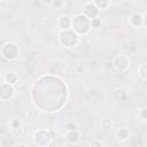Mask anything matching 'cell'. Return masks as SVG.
Here are the masks:
<instances>
[{
    "label": "cell",
    "mask_w": 147,
    "mask_h": 147,
    "mask_svg": "<svg viewBox=\"0 0 147 147\" xmlns=\"http://www.w3.org/2000/svg\"><path fill=\"white\" fill-rule=\"evenodd\" d=\"M71 25L74 28V30L77 32V33H86L90 29V23H88V20L86 18V16L79 14V15H76L72 17V21H71Z\"/></svg>",
    "instance_id": "obj_1"
},
{
    "label": "cell",
    "mask_w": 147,
    "mask_h": 147,
    "mask_svg": "<svg viewBox=\"0 0 147 147\" xmlns=\"http://www.w3.org/2000/svg\"><path fill=\"white\" fill-rule=\"evenodd\" d=\"M60 40L62 45L67 47H71L77 42V34L72 31H63L60 34Z\"/></svg>",
    "instance_id": "obj_2"
},
{
    "label": "cell",
    "mask_w": 147,
    "mask_h": 147,
    "mask_svg": "<svg viewBox=\"0 0 147 147\" xmlns=\"http://www.w3.org/2000/svg\"><path fill=\"white\" fill-rule=\"evenodd\" d=\"M17 53H18L17 46H16L15 44H11V42L6 44V45L3 46V48H2V54H3V56H5L6 59H8V60L15 59L16 55H17Z\"/></svg>",
    "instance_id": "obj_3"
},
{
    "label": "cell",
    "mask_w": 147,
    "mask_h": 147,
    "mask_svg": "<svg viewBox=\"0 0 147 147\" xmlns=\"http://www.w3.org/2000/svg\"><path fill=\"white\" fill-rule=\"evenodd\" d=\"M51 140V136L46 131H38L34 134V141L39 146H46Z\"/></svg>",
    "instance_id": "obj_4"
},
{
    "label": "cell",
    "mask_w": 147,
    "mask_h": 147,
    "mask_svg": "<svg viewBox=\"0 0 147 147\" xmlns=\"http://www.w3.org/2000/svg\"><path fill=\"white\" fill-rule=\"evenodd\" d=\"M13 93H14V90L9 84H3L0 86V98L1 99L8 100L9 98H11Z\"/></svg>",
    "instance_id": "obj_5"
},
{
    "label": "cell",
    "mask_w": 147,
    "mask_h": 147,
    "mask_svg": "<svg viewBox=\"0 0 147 147\" xmlns=\"http://www.w3.org/2000/svg\"><path fill=\"white\" fill-rule=\"evenodd\" d=\"M84 11H85V15L87 16V17H90V18H95L96 16H98V14H99V9H98V7L95 6V5H93V3H87L85 7H84Z\"/></svg>",
    "instance_id": "obj_6"
},
{
    "label": "cell",
    "mask_w": 147,
    "mask_h": 147,
    "mask_svg": "<svg viewBox=\"0 0 147 147\" xmlns=\"http://www.w3.org/2000/svg\"><path fill=\"white\" fill-rule=\"evenodd\" d=\"M114 65L116 69L118 70H124L126 69V67L129 65V60L125 57V56H117L115 60H114Z\"/></svg>",
    "instance_id": "obj_7"
},
{
    "label": "cell",
    "mask_w": 147,
    "mask_h": 147,
    "mask_svg": "<svg viewBox=\"0 0 147 147\" xmlns=\"http://www.w3.org/2000/svg\"><path fill=\"white\" fill-rule=\"evenodd\" d=\"M59 25H60V28L62 29V30H68L69 28H70V25H71V21L69 20V17H61L60 18V22H59Z\"/></svg>",
    "instance_id": "obj_8"
},
{
    "label": "cell",
    "mask_w": 147,
    "mask_h": 147,
    "mask_svg": "<svg viewBox=\"0 0 147 147\" xmlns=\"http://www.w3.org/2000/svg\"><path fill=\"white\" fill-rule=\"evenodd\" d=\"M78 139H79V136H78V133L74 130V131H70L69 133H68V140L71 142V144H76L77 141H78Z\"/></svg>",
    "instance_id": "obj_9"
},
{
    "label": "cell",
    "mask_w": 147,
    "mask_h": 147,
    "mask_svg": "<svg viewBox=\"0 0 147 147\" xmlns=\"http://www.w3.org/2000/svg\"><path fill=\"white\" fill-rule=\"evenodd\" d=\"M117 137L118 139L121 140H126L129 138V131L126 129H121L118 132H117Z\"/></svg>",
    "instance_id": "obj_10"
},
{
    "label": "cell",
    "mask_w": 147,
    "mask_h": 147,
    "mask_svg": "<svg viewBox=\"0 0 147 147\" xmlns=\"http://www.w3.org/2000/svg\"><path fill=\"white\" fill-rule=\"evenodd\" d=\"M115 98H116V100H118V101H124V100L126 99V94H125V92H124L123 90H117V91L115 92Z\"/></svg>",
    "instance_id": "obj_11"
},
{
    "label": "cell",
    "mask_w": 147,
    "mask_h": 147,
    "mask_svg": "<svg viewBox=\"0 0 147 147\" xmlns=\"http://www.w3.org/2000/svg\"><path fill=\"white\" fill-rule=\"evenodd\" d=\"M141 21H142V18H141V16L138 15V14H134V15L131 17V22H132V24H133L134 26L140 25V24H141Z\"/></svg>",
    "instance_id": "obj_12"
},
{
    "label": "cell",
    "mask_w": 147,
    "mask_h": 147,
    "mask_svg": "<svg viewBox=\"0 0 147 147\" xmlns=\"http://www.w3.org/2000/svg\"><path fill=\"white\" fill-rule=\"evenodd\" d=\"M6 80H7V83H9V84H14V83H16V80H17V76H16L14 72H10V74H8V75L6 76Z\"/></svg>",
    "instance_id": "obj_13"
},
{
    "label": "cell",
    "mask_w": 147,
    "mask_h": 147,
    "mask_svg": "<svg viewBox=\"0 0 147 147\" xmlns=\"http://www.w3.org/2000/svg\"><path fill=\"white\" fill-rule=\"evenodd\" d=\"M111 126V122L109 119H103L102 121V127L103 129H109Z\"/></svg>",
    "instance_id": "obj_14"
},
{
    "label": "cell",
    "mask_w": 147,
    "mask_h": 147,
    "mask_svg": "<svg viewBox=\"0 0 147 147\" xmlns=\"http://www.w3.org/2000/svg\"><path fill=\"white\" fill-rule=\"evenodd\" d=\"M91 24H92L93 28H99L100 24H101V22H100V20H98V18H93L92 22H91Z\"/></svg>",
    "instance_id": "obj_15"
},
{
    "label": "cell",
    "mask_w": 147,
    "mask_h": 147,
    "mask_svg": "<svg viewBox=\"0 0 147 147\" xmlns=\"http://www.w3.org/2000/svg\"><path fill=\"white\" fill-rule=\"evenodd\" d=\"M95 5L96 6H99V7H101V8H105V7H107V5H108V1H95Z\"/></svg>",
    "instance_id": "obj_16"
},
{
    "label": "cell",
    "mask_w": 147,
    "mask_h": 147,
    "mask_svg": "<svg viewBox=\"0 0 147 147\" xmlns=\"http://www.w3.org/2000/svg\"><path fill=\"white\" fill-rule=\"evenodd\" d=\"M141 77H142L144 79H146V64H144V65L141 67Z\"/></svg>",
    "instance_id": "obj_17"
},
{
    "label": "cell",
    "mask_w": 147,
    "mask_h": 147,
    "mask_svg": "<svg viewBox=\"0 0 147 147\" xmlns=\"http://www.w3.org/2000/svg\"><path fill=\"white\" fill-rule=\"evenodd\" d=\"M20 125H21V123H20L18 119H14V121H13V127H14V129H18Z\"/></svg>",
    "instance_id": "obj_18"
},
{
    "label": "cell",
    "mask_w": 147,
    "mask_h": 147,
    "mask_svg": "<svg viewBox=\"0 0 147 147\" xmlns=\"http://www.w3.org/2000/svg\"><path fill=\"white\" fill-rule=\"evenodd\" d=\"M92 147H101V145H100V142H98V141H94V142L92 144Z\"/></svg>",
    "instance_id": "obj_19"
},
{
    "label": "cell",
    "mask_w": 147,
    "mask_h": 147,
    "mask_svg": "<svg viewBox=\"0 0 147 147\" xmlns=\"http://www.w3.org/2000/svg\"><path fill=\"white\" fill-rule=\"evenodd\" d=\"M67 126H68L69 130H71V131H74V129H75V125H74V124H68Z\"/></svg>",
    "instance_id": "obj_20"
},
{
    "label": "cell",
    "mask_w": 147,
    "mask_h": 147,
    "mask_svg": "<svg viewBox=\"0 0 147 147\" xmlns=\"http://www.w3.org/2000/svg\"><path fill=\"white\" fill-rule=\"evenodd\" d=\"M145 113H146V108H144V109H142V118H146V115H145Z\"/></svg>",
    "instance_id": "obj_21"
},
{
    "label": "cell",
    "mask_w": 147,
    "mask_h": 147,
    "mask_svg": "<svg viewBox=\"0 0 147 147\" xmlns=\"http://www.w3.org/2000/svg\"><path fill=\"white\" fill-rule=\"evenodd\" d=\"M53 5H54V6H60V5H61V2H60V1H56V2H54Z\"/></svg>",
    "instance_id": "obj_22"
},
{
    "label": "cell",
    "mask_w": 147,
    "mask_h": 147,
    "mask_svg": "<svg viewBox=\"0 0 147 147\" xmlns=\"http://www.w3.org/2000/svg\"><path fill=\"white\" fill-rule=\"evenodd\" d=\"M17 147H26L25 145H20V146H17Z\"/></svg>",
    "instance_id": "obj_23"
},
{
    "label": "cell",
    "mask_w": 147,
    "mask_h": 147,
    "mask_svg": "<svg viewBox=\"0 0 147 147\" xmlns=\"http://www.w3.org/2000/svg\"><path fill=\"white\" fill-rule=\"evenodd\" d=\"M60 147H65V146H60Z\"/></svg>",
    "instance_id": "obj_24"
},
{
    "label": "cell",
    "mask_w": 147,
    "mask_h": 147,
    "mask_svg": "<svg viewBox=\"0 0 147 147\" xmlns=\"http://www.w3.org/2000/svg\"><path fill=\"white\" fill-rule=\"evenodd\" d=\"M0 131H1V130H0Z\"/></svg>",
    "instance_id": "obj_25"
}]
</instances>
